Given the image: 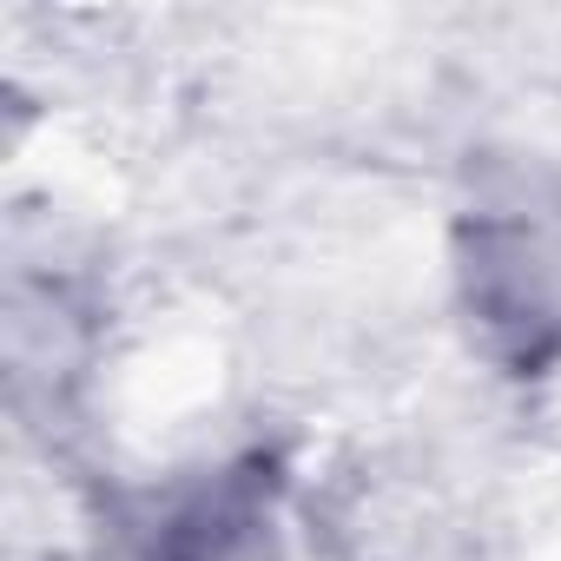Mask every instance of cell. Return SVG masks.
Here are the masks:
<instances>
[{
  "instance_id": "1",
  "label": "cell",
  "mask_w": 561,
  "mask_h": 561,
  "mask_svg": "<svg viewBox=\"0 0 561 561\" xmlns=\"http://www.w3.org/2000/svg\"><path fill=\"white\" fill-rule=\"evenodd\" d=\"M152 561H285L277 548V482L264 462L218 476L165 528Z\"/></svg>"
}]
</instances>
